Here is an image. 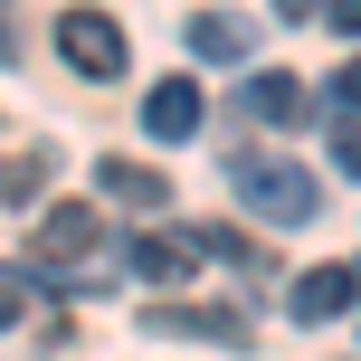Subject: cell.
<instances>
[{"mask_svg":"<svg viewBox=\"0 0 361 361\" xmlns=\"http://www.w3.org/2000/svg\"><path fill=\"white\" fill-rule=\"evenodd\" d=\"M228 180H238V200H247L257 219H276V228H305V219L324 209L314 171H305V162H276V152H238Z\"/></svg>","mask_w":361,"mask_h":361,"instance_id":"cell-1","label":"cell"},{"mask_svg":"<svg viewBox=\"0 0 361 361\" xmlns=\"http://www.w3.org/2000/svg\"><path fill=\"white\" fill-rule=\"evenodd\" d=\"M29 247H38V267H86V257L105 247V219H95L86 200H57V209L38 219V238H29Z\"/></svg>","mask_w":361,"mask_h":361,"instance_id":"cell-2","label":"cell"},{"mask_svg":"<svg viewBox=\"0 0 361 361\" xmlns=\"http://www.w3.org/2000/svg\"><path fill=\"white\" fill-rule=\"evenodd\" d=\"M57 48H67L76 76H124V29H114L105 10H67L57 19Z\"/></svg>","mask_w":361,"mask_h":361,"instance_id":"cell-3","label":"cell"},{"mask_svg":"<svg viewBox=\"0 0 361 361\" xmlns=\"http://www.w3.org/2000/svg\"><path fill=\"white\" fill-rule=\"evenodd\" d=\"M143 133H152V143H190V133H200V86H190V76H162V86L143 95Z\"/></svg>","mask_w":361,"mask_h":361,"instance_id":"cell-4","label":"cell"},{"mask_svg":"<svg viewBox=\"0 0 361 361\" xmlns=\"http://www.w3.org/2000/svg\"><path fill=\"white\" fill-rule=\"evenodd\" d=\"M352 295H361L352 267H305V276H295V314H305V324H333Z\"/></svg>","mask_w":361,"mask_h":361,"instance_id":"cell-5","label":"cell"},{"mask_svg":"<svg viewBox=\"0 0 361 361\" xmlns=\"http://www.w3.org/2000/svg\"><path fill=\"white\" fill-rule=\"evenodd\" d=\"M95 180H105V200H124V209H162L171 200V180L152 162H95Z\"/></svg>","mask_w":361,"mask_h":361,"instance_id":"cell-6","label":"cell"},{"mask_svg":"<svg viewBox=\"0 0 361 361\" xmlns=\"http://www.w3.org/2000/svg\"><path fill=\"white\" fill-rule=\"evenodd\" d=\"M190 267H200V257H190L180 228H171V238H152V228L133 238V276H143V286H171V276H190Z\"/></svg>","mask_w":361,"mask_h":361,"instance_id":"cell-7","label":"cell"},{"mask_svg":"<svg viewBox=\"0 0 361 361\" xmlns=\"http://www.w3.org/2000/svg\"><path fill=\"white\" fill-rule=\"evenodd\" d=\"M247 105L267 114V124H295V114H305V76H286V67H257V76H247Z\"/></svg>","mask_w":361,"mask_h":361,"instance_id":"cell-8","label":"cell"},{"mask_svg":"<svg viewBox=\"0 0 361 361\" xmlns=\"http://www.w3.org/2000/svg\"><path fill=\"white\" fill-rule=\"evenodd\" d=\"M171 333H200V343H228V352H247V324L238 314H209V305H180V314H162Z\"/></svg>","mask_w":361,"mask_h":361,"instance_id":"cell-9","label":"cell"},{"mask_svg":"<svg viewBox=\"0 0 361 361\" xmlns=\"http://www.w3.org/2000/svg\"><path fill=\"white\" fill-rule=\"evenodd\" d=\"M48 190V162H38V152H10V162H0V209H19V200H38Z\"/></svg>","mask_w":361,"mask_h":361,"instance_id":"cell-10","label":"cell"},{"mask_svg":"<svg viewBox=\"0 0 361 361\" xmlns=\"http://www.w3.org/2000/svg\"><path fill=\"white\" fill-rule=\"evenodd\" d=\"M190 48H200V57H228V67H238V57H247V29H238V19H190Z\"/></svg>","mask_w":361,"mask_h":361,"instance_id":"cell-11","label":"cell"},{"mask_svg":"<svg viewBox=\"0 0 361 361\" xmlns=\"http://www.w3.org/2000/svg\"><path fill=\"white\" fill-rule=\"evenodd\" d=\"M333 162H343V171L361 180V124H352V114H343V124H333Z\"/></svg>","mask_w":361,"mask_h":361,"instance_id":"cell-12","label":"cell"},{"mask_svg":"<svg viewBox=\"0 0 361 361\" xmlns=\"http://www.w3.org/2000/svg\"><path fill=\"white\" fill-rule=\"evenodd\" d=\"M333 95H343V105H352V124H361V57H352L343 76H333Z\"/></svg>","mask_w":361,"mask_h":361,"instance_id":"cell-13","label":"cell"},{"mask_svg":"<svg viewBox=\"0 0 361 361\" xmlns=\"http://www.w3.org/2000/svg\"><path fill=\"white\" fill-rule=\"evenodd\" d=\"M324 19H333V29H343V38H361V0H333Z\"/></svg>","mask_w":361,"mask_h":361,"instance_id":"cell-14","label":"cell"},{"mask_svg":"<svg viewBox=\"0 0 361 361\" xmlns=\"http://www.w3.org/2000/svg\"><path fill=\"white\" fill-rule=\"evenodd\" d=\"M0 324H19V276H0Z\"/></svg>","mask_w":361,"mask_h":361,"instance_id":"cell-15","label":"cell"},{"mask_svg":"<svg viewBox=\"0 0 361 361\" xmlns=\"http://www.w3.org/2000/svg\"><path fill=\"white\" fill-rule=\"evenodd\" d=\"M10 48H19V38H10V19H0V57H10Z\"/></svg>","mask_w":361,"mask_h":361,"instance_id":"cell-16","label":"cell"},{"mask_svg":"<svg viewBox=\"0 0 361 361\" xmlns=\"http://www.w3.org/2000/svg\"><path fill=\"white\" fill-rule=\"evenodd\" d=\"M352 276H361V267H352Z\"/></svg>","mask_w":361,"mask_h":361,"instance_id":"cell-17","label":"cell"}]
</instances>
